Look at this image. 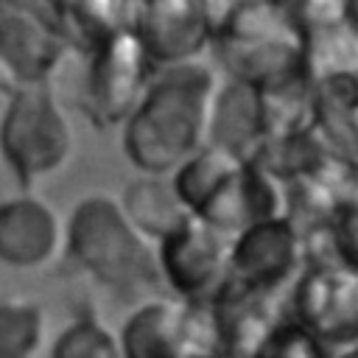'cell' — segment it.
<instances>
[{"label": "cell", "mask_w": 358, "mask_h": 358, "mask_svg": "<svg viewBox=\"0 0 358 358\" xmlns=\"http://www.w3.org/2000/svg\"><path fill=\"white\" fill-rule=\"evenodd\" d=\"M76 151L73 123L50 84L17 87L0 117V154L17 182L31 190L67 168Z\"/></svg>", "instance_id": "4"}, {"label": "cell", "mask_w": 358, "mask_h": 358, "mask_svg": "<svg viewBox=\"0 0 358 358\" xmlns=\"http://www.w3.org/2000/svg\"><path fill=\"white\" fill-rule=\"evenodd\" d=\"M229 241L199 218H187L157 246L162 288H171L179 302H210L227 285Z\"/></svg>", "instance_id": "10"}, {"label": "cell", "mask_w": 358, "mask_h": 358, "mask_svg": "<svg viewBox=\"0 0 358 358\" xmlns=\"http://www.w3.org/2000/svg\"><path fill=\"white\" fill-rule=\"evenodd\" d=\"M64 249V218L34 193L0 201V263L11 268H39Z\"/></svg>", "instance_id": "12"}, {"label": "cell", "mask_w": 358, "mask_h": 358, "mask_svg": "<svg viewBox=\"0 0 358 358\" xmlns=\"http://www.w3.org/2000/svg\"><path fill=\"white\" fill-rule=\"evenodd\" d=\"M238 165H243V159H238L215 145H204L190 159H185L168 179H171V187H173L176 199L182 201V207L190 215H196L213 199V193L238 171Z\"/></svg>", "instance_id": "19"}, {"label": "cell", "mask_w": 358, "mask_h": 358, "mask_svg": "<svg viewBox=\"0 0 358 358\" xmlns=\"http://www.w3.org/2000/svg\"><path fill=\"white\" fill-rule=\"evenodd\" d=\"M193 218L204 221L227 238H235L246 227L288 218L285 187L263 173L255 162H243Z\"/></svg>", "instance_id": "11"}, {"label": "cell", "mask_w": 358, "mask_h": 358, "mask_svg": "<svg viewBox=\"0 0 358 358\" xmlns=\"http://www.w3.org/2000/svg\"><path fill=\"white\" fill-rule=\"evenodd\" d=\"M50 358H120L117 333L95 313H78L56 336Z\"/></svg>", "instance_id": "21"}, {"label": "cell", "mask_w": 358, "mask_h": 358, "mask_svg": "<svg viewBox=\"0 0 358 358\" xmlns=\"http://www.w3.org/2000/svg\"><path fill=\"white\" fill-rule=\"evenodd\" d=\"M210 308L215 327L213 358H257L282 322L271 296H255L232 288H224L210 299Z\"/></svg>", "instance_id": "13"}, {"label": "cell", "mask_w": 358, "mask_h": 358, "mask_svg": "<svg viewBox=\"0 0 358 358\" xmlns=\"http://www.w3.org/2000/svg\"><path fill=\"white\" fill-rule=\"evenodd\" d=\"M67 53L50 3L0 0V81L11 90L50 84Z\"/></svg>", "instance_id": "5"}, {"label": "cell", "mask_w": 358, "mask_h": 358, "mask_svg": "<svg viewBox=\"0 0 358 358\" xmlns=\"http://www.w3.org/2000/svg\"><path fill=\"white\" fill-rule=\"evenodd\" d=\"M117 201L134 229L151 243H159L190 218V213L176 199L168 176H137L126 185Z\"/></svg>", "instance_id": "17"}, {"label": "cell", "mask_w": 358, "mask_h": 358, "mask_svg": "<svg viewBox=\"0 0 358 358\" xmlns=\"http://www.w3.org/2000/svg\"><path fill=\"white\" fill-rule=\"evenodd\" d=\"M336 358H358V347H344V350H336Z\"/></svg>", "instance_id": "23"}, {"label": "cell", "mask_w": 358, "mask_h": 358, "mask_svg": "<svg viewBox=\"0 0 358 358\" xmlns=\"http://www.w3.org/2000/svg\"><path fill=\"white\" fill-rule=\"evenodd\" d=\"M87 56V81H84V106L98 129L123 126V120L137 106L148 78L151 64L131 34L123 28L103 42H98Z\"/></svg>", "instance_id": "7"}, {"label": "cell", "mask_w": 358, "mask_h": 358, "mask_svg": "<svg viewBox=\"0 0 358 358\" xmlns=\"http://www.w3.org/2000/svg\"><path fill=\"white\" fill-rule=\"evenodd\" d=\"M291 310L296 327L322 347H355L358 341V268L305 266L294 280Z\"/></svg>", "instance_id": "8"}, {"label": "cell", "mask_w": 358, "mask_h": 358, "mask_svg": "<svg viewBox=\"0 0 358 358\" xmlns=\"http://www.w3.org/2000/svg\"><path fill=\"white\" fill-rule=\"evenodd\" d=\"M227 266L224 288L274 299L277 291L288 288L305 268L302 232L288 218L246 227L229 241Z\"/></svg>", "instance_id": "6"}, {"label": "cell", "mask_w": 358, "mask_h": 358, "mask_svg": "<svg viewBox=\"0 0 358 358\" xmlns=\"http://www.w3.org/2000/svg\"><path fill=\"white\" fill-rule=\"evenodd\" d=\"M310 129L338 159L358 165V76L310 81Z\"/></svg>", "instance_id": "15"}, {"label": "cell", "mask_w": 358, "mask_h": 358, "mask_svg": "<svg viewBox=\"0 0 358 358\" xmlns=\"http://www.w3.org/2000/svg\"><path fill=\"white\" fill-rule=\"evenodd\" d=\"M213 53L224 78L271 92L305 73V36L291 3H210ZM218 70V73H221Z\"/></svg>", "instance_id": "2"}, {"label": "cell", "mask_w": 358, "mask_h": 358, "mask_svg": "<svg viewBox=\"0 0 358 358\" xmlns=\"http://www.w3.org/2000/svg\"><path fill=\"white\" fill-rule=\"evenodd\" d=\"M257 358H327V347L294 322H280Z\"/></svg>", "instance_id": "22"}, {"label": "cell", "mask_w": 358, "mask_h": 358, "mask_svg": "<svg viewBox=\"0 0 358 358\" xmlns=\"http://www.w3.org/2000/svg\"><path fill=\"white\" fill-rule=\"evenodd\" d=\"M64 249L81 271L117 296L134 302L159 296L157 246L134 229L117 199L106 193L84 196L64 224Z\"/></svg>", "instance_id": "3"}, {"label": "cell", "mask_w": 358, "mask_h": 358, "mask_svg": "<svg viewBox=\"0 0 358 358\" xmlns=\"http://www.w3.org/2000/svg\"><path fill=\"white\" fill-rule=\"evenodd\" d=\"M210 0H137L131 34L137 36L151 70L201 62L213 48Z\"/></svg>", "instance_id": "9"}, {"label": "cell", "mask_w": 358, "mask_h": 358, "mask_svg": "<svg viewBox=\"0 0 358 358\" xmlns=\"http://www.w3.org/2000/svg\"><path fill=\"white\" fill-rule=\"evenodd\" d=\"M221 73L207 62L151 70V78L123 120L120 145L140 176H171L207 145L213 98Z\"/></svg>", "instance_id": "1"}, {"label": "cell", "mask_w": 358, "mask_h": 358, "mask_svg": "<svg viewBox=\"0 0 358 358\" xmlns=\"http://www.w3.org/2000/svg\"><path fill=\"white\" fill-rule=\"evenodd\" d=\"M56 25L70 50L90 53L106 36L131 28V0H90V3H50Z\"/></svg>", "instance_id": "18"}, {"label": "cell", "mask_w": 358, "mask_h": 358, "mask_svg": "<svg viewBox=\"0 0 358 358\" xmlns=\"http://www.w3.org/2000/svg\"><path fill=\"white\" fill-rule=\"evenodd\" d=\"M120 358H185V305L154 296L137 302L117 333Z\"/></svg>", "instance_id": "16"}, {"label": "cell", "mask_w": 358, "mask_h": 358, "mask_svg": "<svg viewBox=\"0 0 358 358\" xmlns=\"http://www.w3.org/2000/svg\"><path fill=\"white\" fill-rule=\"evenodd\" d=\"M48 316L34 299L0 296V358H39Z\"/></svg>", "instance_id": "20"}, {"label": "cell", "mask_w": 358, "mask_h": 358, "mask_svg": "<svg viewBox=\"0 0 358 358\" xmlns=\"http://www.w3.org/2000/svg\"><path fill=\"white\" fill-rule=\"evenodd\" d=\"M268 140L263 95L241 81L224 78L213 98L207 145H215L243 162H252Z\"/></svg>", "instance_id": "14"}]
</instances>
